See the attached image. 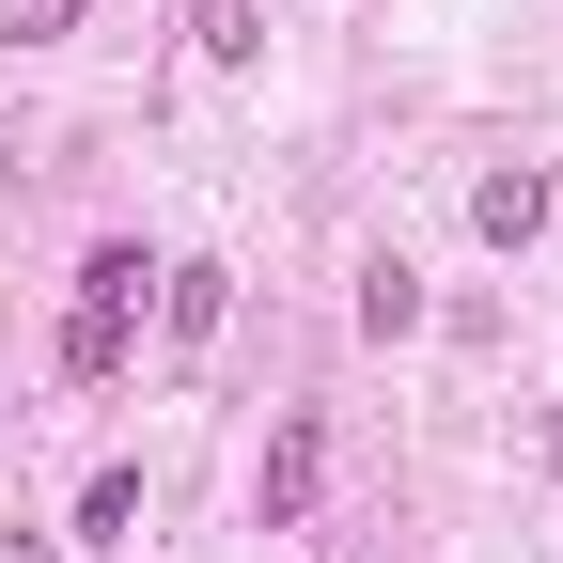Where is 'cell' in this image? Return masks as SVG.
Instances as JSON below:
<instances>
[{"label":"cell","mask_w":563,"mask_h":563,"mask_svg":"<svg viewBox=\"0 0 563 563\" xmlns=\"http://www.w3.org/2000/svg\"><path fill=\"white\" fill-rule=\"evenodd\" d=\"M0 563H47V532H0Z\"/></svg>","instance_id":"9c48e42d"},{"label":"cell","mask_w":563,"mask_h":563,"mask_svg":"<svg viewBox=\"0 0 563 563\" xmlns=\"http://www.w3.org/2000/svg\"><path fill=\"white\" fill-rule=\"evenodd\" d=\"M79 16H95V0H0V47H63Z\"/></svg>","instance_id":"52a82bcc"},{"label":"cell","mask_w":563,"mask_h":563,"mask_svg":"<svg viewBox=\"0 0 563 563\" xmlns=\"http://www.w3.org/2000/svg\"><path fill=\"white\" fill-rule=\"evenodd\" d=\"M470 235H485V251H532V235H548V173H532V157H501V173L470 188Z\"/></svg>","instance_id":"277c9868"},{"label":"cell","mask_w":563,"mask_h":563,"mask_svg":"<svg viewBox=\"0 0 563 563\" xmlns=\"http://www.w3.org/2000/svg\"><path fill=\"white\" fill-rule=\"evenodd\" d=\"M141 298H157V266H141V235H110L95 266H79V313H63V376H125V344H141Z\"/></svg>","instance_id":"6da1fadb"},{"label":"cell","mask_w":563,"mask_h":563,"mask_svg":"<svg viewBox=\"0 0 563 563\" xmlns=\"http://www.w3.org/2000/svg\"><path fill=\"white\" fill-rule=\"evenodd\" d=\"M235 313V266H157V329H173V361H203Z\"/></svg>","instance_id":"3957f363"},{"label":"cell","mask_w":563,"mask_h":563,"mask_svg":"<svg viewBox=\"0 0 563 563\" xmlns=\"http://www.w3.org/2000/svg\"><path fill=\"white\" fill-rule=\"evenodd\" d=\"M361 329H376V344H407V329H422V282H407V266H391V251H376V266H361Z\"/></svg>","instance_id":"8992f818"},{"label":"cell","mask_w":563,"mask_h":563,"mask_svg":"<svg viewBox=\"0 0 563 563\" xmlns=\"http://www.w3.org/2000/svg\"><path fill=\"white\" fill-rule=\"evenodd\" d=\"M188 47H203V63H251V47H266V0H188Z\"/></svg>","instance_id":"5b68a950"},{"label":"cell","mask_w":563,"mask_h":563,"mask_svg":"<svg viewBox=\"0 0 563 563\" xmlns=\"http://www.w3.org/2000/svg\"><path fill=\"white\" fill-rule=\"evenodd\" d=\"M125 517H141V470H95V485H79V532H95V548H110V532H125Z\"/></svg>","instance_id":"ba28073f"},{"label":"cell","mask_w":563,"mask_h":563,"mask_svg":"<svg viewBox=\"0 0 563 563\" xmlns=\"http://www.w3.org/2000/svg\"><path fill=\"white\" fill-rule=\"evenodd\" d=\"M313 470H329V422H313V407H282V422H266V485H251L266 532H298V517H313Z\"/></svg>","instance_id":"7a4b0ae2"}]
</instances>
